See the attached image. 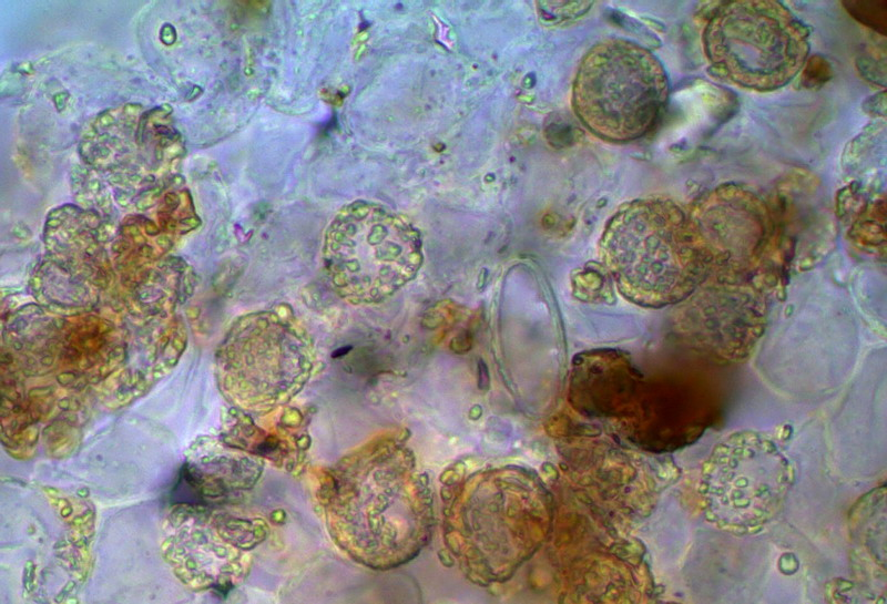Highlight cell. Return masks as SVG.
Returning a JSON list of instances; mask_svg holds the SVG:
<instances>
[{
	"instance_id": "obj_4",
	"label": "cell",
	"mask_w": 887,
	"mask_h": 604,
	"mask_svg": "<svg viewBox=\"0 0 887 604\" xmlns=\"http://www.w3.org/2000/svg\"><path fill=\"white\" fill-rule=\"evenodd\" d=\"M792 481V467L772 439L740 432L714 448L700 489L710 521L730 531H751L778 513Z\"/></svg>"
},
{
	"instance_id": "obj_5",
	"label": "cell",
	"mask_w": 887,
	"mask_h": 604,
	"mask_svg": "<svg viewBox=\"0 0 887 604\" xmlns=\"http://www.w3.org/2000/svg\"><path fill=\"white\" fill-rule=\"evenodd\" d=\"M378 452L355 461L337 478L334 515L349 544L371 562H395L405 557L407 531L406 470L400 454Z\"/></svg>"
},
{
	"instance_id": "obj_1",
	"label": "cell",
	"mask_w": 887,
	"mask_h": 604,
	"mask_svg": "<svg viewBox=\"0 0 887 604\" xmlns=\"http://www.w3.org/2000/svg\"><path fill=\"white\" fill-rule=\"evenodd\" d=\"M601 254L622 295L643 306L682 299L701 276L696 235L682 211L664 199L620 208L604 228Z\"/></svg>"
},
{
	"instance_id": "obj_7",
	"label": "cell",
	"mask_w": 887,
	"mask_h": 604,
	"mask_svg": "<svg viewBox=\"0 0 887 604\" xmlns=\"http://www.w3.org/2000/svg\"><path fill=\"white\" fill-rule=\"evenodd\" d=\"M881 4H879V3H850V7L848 9L853 13V16H855L857 19L866 22L868 25H871L875 29H879V28L885 29V25H883L879 22V19H878V17H879V14H878L879 10L878 9H879V7Z\"/></svg>"
},
{
	"instance_id": "obj_6",
	"label": "cell",
	"mask_w": 887,
	"mask_h": 604,
	"mask_svg": "<svg viewBox=\"0 0 887 604\" xmlns=\"http://www.w3.org/2000/svg\"><path fill=\"white\" fill-rule=\"evenodd\" d=\"M247 331L245 357L252 362L254 400L268 407L288 401L309 378L310 341L294 323L276 313L261 314Z\"/></svg>"
},
{
	"instance_id": "obj_2",
	"label": "cell",
	"mask_w": 887,
	"mask_h": 604,
	"mask_svg": "<svg viewBox=\"0 0 887 604\" xmlns=\"http://www.w3.org/2000/svg\"><path fill=\"white\" fill-rule=\"evenodd\" d=\"M323 263L333 289L354 304L379 303L409 283L422 263L418 231L390 208L344 206L328 225Z\"/></svg>"
},
{
	"instance_id": "obj_3",
	"label": "cell",
	"mask_w": 887,
	"mask_h": 604,
	"mask_svg": "<svg viewBox=\"0 0 887 604\" xmlns=\"http://www.w3.org/2000/svg\"><path fill=\"white\" fill-rule=\"evenodd\" d=\"M666 96L665 72L650 51L631 41L606 39L582 59L572 103L592 133L622 143L653 127Z\"/></svg>"
}]
</instances>
